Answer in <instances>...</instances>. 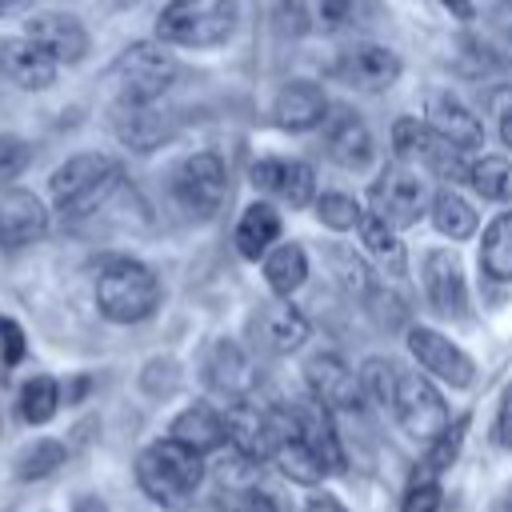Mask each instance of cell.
<instances>
[{"label": "cell", "mask_w": 512, "mask_h": 512, "mask_svg": "<svg viewBox=\"0 0 512 512\" xmlns=\"http://www.w3.org/2000/svg\"><path fill=\"white\" fill-rule=\"evenodd\" d=\"M336 80L356 88V92H384L400 80V56L384 44H372V40H356L348 44L336 64H332Z\"/></svg>", "instance_id": "cell-10"}, {"label": "cell", "mask_w": 512, "mask_h": 512, "mask_svg": "<svg viewBox=\"0 0 512 512\" xmlns=\"http://www.w3.org/2000/svg\"><path fill=\"white\" fill-rule=\"evenodd\" d=\"M304 380L316 404H324L328 412H356L364 404L360 392V376L336 356V352H320L304 364Z\"/></svg>", "instance_id": "cell-12"}, {"label": "cell", "mask_w": 512, "mask_h": 512, "mask_svg": "<svg viewBox=\"0 0 512 512\" xmlns=\"http://www.w3.org/2000/svg\"><path fill=\"white\" fill-rule=\"evenodd\" d=\"M16 408H20V420H24V424H48V420L56 416V408H60V384H56L52 376H32V380H24Z\"/></svg>", "instance_id": "cell-32"}, {"label": "cell", "mask_w": 512, "mask_h": 512, "mask_svg": "<svg viewBox=\"0 0 512 512\" xmlns=\"http://www.w3.org/2000/svg\"><path fill=\"white\" fill-rule=\"evenodd\" d=\"M324 152L340 168H352V172L368 168L372 164V132H368V124L352 108L328 112V120H324Z\"/></svg>", "instance_id": "cell-19"}, {"label": "cell", "mask_w": 512, "mask_h": 512, "mask_svg": "<svg viewBox=\"0 0 512 512\" xmlns=\"http://www.w3.org/2000/svg\"><path fill=\"white\" fill-rule=\"evenodd\" d=\"M440 4H444L452 16H460V20H472V16H476V4H472V0H440Z\"/></svg>", "instance_id": "cell-47"}, {"label": "cell", "mask_w": 512, "mask_h": 512, "mask_svg": "<svg viewBox=\"0 0 512 512\" xmlns=\"http://www.w3.org/2000/svg\"><path fill=\"white\" fill-rule=\"evenodd\" d=\"M272 460L280 464V472H284L292 484H320V476H324V464L312 456V448H308L300 436L280 440L276 452H272Z\"/></svg>", "instance_id": "cell-33"}, {"label": "cell", "mask_w": 512, "mask_h": 512, "mask_svg": "<svg viewBox=\"0 0 512 512\" xmlns=\"http://www.w3.org/2000/svg\"><path fill=\"white\" fill-rule=\"evenodd\" d=\"M0 360H4L8 368H16V364L24 360V332H20V324L8 320V316H0Z\"/></svg>", "instance_id": "cell-42"}, {"label": "cell", "mask_w": 512, "mask_h": 512, "mask_svg": "<svg viewBox=\"0 0 512 512\" xmlns=\"http://www.w3.org/2000/svg\"><path fill=\"white\" fill-rule=\"evenodd\" d=\"M264 280H268V288L276 292V296H292L304 280H308V256H304V248L300 244H276L268 256H264Z\"/></svg>", "instance_id": "cell-27"}, {"label": "cell", "mask_w": 512, "mask_h": 512, "mask_svg": "<svg viewBox=\"0 0 512 512\" xmlns=\"http://www.w3.org/2000/svg\"><path fill=\"white\" fill-rule=\"evenodd\" d=\"M96 308L112 324H140L160 308V280L132 256H112L96 276Z\"/></svg>", "instance_id": "cell-2"}, {"label": "cell", "mask_w": 512, "mask_h": 512, "mask_svg": "<svg viewBox=\"0 0 512 512\" xmlns=\"http://www.w3.org/2000/svg\"><path fill=\"white\" fill-rule=\"evenodd\" d=\"M168 440H176V444L192 448L196 456H208V452H216V448H224V444H228L224 412H216L212 404H188V408L172 420Z\"/></svg>", "instance_id": "cell-25"}, {"label": "cell", "mask_w": 512, "mask_h": 512, "mask_svg": "<svg viewBox=\"0 0 512 512\" xmlns=\"http://www.w3.org/2000/svg\"><path fill=\"white\" fill-rule=\"evenodd\" d=\"M28 160H32L28 144H24L20 136L0 132V184H12V180H16V176L28 168Z\"/></svg>", "instance_id": "cell-39"}, {"label": "cell", "mask_w": 512, "mask_h": 512, "mask_svg": "<svg viewBox=\"0 0 512 512\" xmlns=\"http://www.w3.org/2000/svg\"><path fill=\"white\" fill-rule=\"evenodd\" d=\"M204 380H208L212 392H220L232 404H240V400H248L256 392L260 372H256L252 356L236 340H216L208 348V356H204Z\"/></svg>", "instance_id": "cell-14"}, {"label": "cell", "mask_w": 512, "mask_h": 512, "mask_svg": "<svg viewBox=\"0 0 512 512\" xmlns=\"http://www.w3.org/2000/svg\"><path fill=\"white\" fill-rule=\"evenodd\" d=\"M292 408V420H296V436L312 448V456L324 464V472H340L344 468V444L336 436V424H332V412L316 400H304V404H288Z\"/></svg>", "instance_id": "cell-21"}, {"label": "cell", "mask_w": 512, "mask_h": 512, "mask_svg": "<svg viewBox=\"0 0 512 512\" xmlns=\"http://www.w3.org/2000/svg\"><path fill=\"white\" fill-rule=\"evenodd\" d=\"M120 180V164L104 152H76L68 156L52 176H48V192L56 212L64 216H88Z\"/></svg>", "instance_id": "cell-4"}, {"label": "cell", "mask_w": 512, "mask_h": 512, "mask_svg": "<svg viewBox=\"0 0 512 512\" xmlns=\"http://www.w3.org/2000/svg\"><path fill=\"white\" fill-rule=\"evenodd\" d=\"M276 240H280V212L264 200L248 204L240 224H236V252L244 260H256V256H268Z\"/></svg>", "instance_id": "cell-26"}, {"label": "cell", "mask_w": 512, "mask_h": 512, "mask_svg": "<svg viewBox=\"0 0 512 512\" xmlns=\"http://www.w3.org/2000/svg\"><path fill=\"white\" fill-rule=\"evenodd\" d=\"M232 512H280V504L260 488H236L232 492Z\"/></svg>", "instance_id": "cell-43"}, {"label": "cell", "mask_w": 512, "mask_h": 512, "mask_svg": "<svg viewBox=\"0 0 512 512\" xmlns=\"http://www.w3.org/2000/svg\"><path fill=\"white\" fill-rule=\"evenodd\" d=\"M68 460V448L60 440H32L20 456H16V480H44L52 476L60 464Z\"/></svg>", "instance_id": "cell-36"}, {"label": "cell", "mask_w": 512, "mask_h": 512, "mask_svg": "<svg viewBox=\"0 0 512 512\" xmlns=\"http://www.w3.org/2000/svg\"><path fill=\"white\" fill-rule=\"evenodd\" d=\"M360 232H364V244H368L372 256H380L392 272H404V244H400V236H396L392 224H384L380 216L368 212V216L360 220Z\"/></svg>", "instance_id": "cell-37"}, {"label": "cell", "mask_w": 512, "mask_h": 512, "mask_svg": "<svg viewBox=\"0 0 512 512\" xmlns=\"http://www.w3.org/2000/svg\"><path fill=\"white\" fill-rule=\"evenodd\" d=\"M464 432H468V416H456V420L428 444V452L420 456V464H416V480H436L440 472H448V468L456 464V456H460Z\"/></svg>", "instance_id": "cell-29"}, {"label": "cell", "mask_w": 512, "mask_h": 512, "mask_svg": "<svg viewBox=\"0 0 512 512\" xmlns=\"http://www.w3.org/2000/svg\"><path fill=\"white\" fill-rule=\"evenodd\" d=\"M496 440L504 448H512V384L504 388V400H500V412H496Z\"/></svg>", "instance_id": "cell-45"}, {"label": "cell", "mask_w": 512, "mask_h": 512, "mask_svg": "<svg viewBox=\"0 0 512 512\" xmlns=\"http://www.w3.org/2000/svg\"><path fill=\"white\" fill-rule=\"evenodd\" d=\"M304 512H348V508H344L332 492H316V496L308 500V508H304Z\"/></svg>", "instance_id": "cell-46"}, {"label": "cell", "mask_w": 512, "mask_h": 512, "mask_svg": "<svg viewBox=\"0 0 512 512\" xmlns=\"http://www.w3.org/2000/svg\"><path fill=\"white\" fill-rule=\"evenodd\" d=\"M112 80L124 108H152L176 80V56L160 40H140L120 52Z\"/></svg>", "instance_id": "cell-5"}, {"label": "cell", "mask_w": 512, "mask_h": 512, "mask_svg": "<svg viewBox=\"0 0 512 512\" xmlns=\"http://www.w3.org/2000/svg\"><path fill=\"white\" fill-rule=\"evenodd\" d=\"M392 144L400 152V160H412V164H424L428 172L436 176H448V180H460L468 176V152H460L456 144H448L440 132H432L424 120H412V116H400L396 128H392Z\"/></svg>", "instance_id": "cell-7"}, {"label": "cell", "mask_w": 512, "mask_h": 512, "mask_svg": "<svg viewBox=\"0 0 512 512\" xmlns=\"http://www.w3.org/2000/svg\"><path fill=\"white\" fill-rule=\"evenodd\" d=\"M392 412H396L400 428H404L412 440H428V444L452 424V420H448V404H444V396L436 392V384H432L428 376H416V372H400Z\"/></svg>", "instance_id": "cell-9"}, {"label": "cell", "mask_w": 512, "mask_h": 512, "mask_svg": "<svg viewBox=\"0 0 512 512\" xmlns=\"http://www.w3.org/2000/svg\"><path fill=\"white\" fill-rule=\"evenodd\" d=\"M276 20L288 24V36H300V32L308 28V12H304L300 0H284V4L276 8Z\"/></svg>", "instance_id": "cell-44"}, {"label": "cell", "mask_w": 512, "mask_h": 512, "mask_svg": "<svg viewBox=\"0 0 512 512\" xmlns=\"http://www.w3.org/2000/svg\"><path fill=\"white\" fill-rule=\"evenodd\" d=\"M276 124L284 132H308L316 124L328 120V100H324V88L312 84V80H292L280 88L276 96V108H272Z\"/></svg>", "instance_id": "cell-23"}, {"label": "cell", "mask_w": 512, "mask_h": 512, "mask_svg": "<svg viewBox=\"0 0 512 512\" xmlns=\"http://www.w3.org/2000/svg\"><path fill=\"white\" fill-rule=\"evenodd\" d=\"M116 132H120V140L128 148H152V144H160L168 136L164 116L156 108H124V104L116 112Z\"/></svg>", "instance_id": "cell-30"}, {"label": "cell", "mask_w": 512, "mask_h": 512, "mask_svg": "<svg viewBox=\"0 0 512 512\" xmlns=\"http://www.w3.org/2000/svg\"><path fill=\"white\" fill-rule=\"evenodd\" d=\"M480 268H484L492 280L512 284V212H500V216L484 228V240H480Z\"/></svg>", "instance_id": "cell-28"}, {"label": "cell", "mask_w": 512, "mask_h": 512, "mask_svg": "<svg viewBox=\"0 0 512 512\" xmlns=\"http://www.w3.org/2000/svg\"><path fill=\"white\" fill-rule=\"evenodd\" d=\"M48 232V208L28 188L0 192V248H24L36 244Z\"/></svg>", "instance_id": "cell-17"}, {"label": "cell", "mask_w": 512, "mask_h": 512, "mask_svg": "<svg viewBox=\"0 0 512 512\" xmlns=\"http://www.w3.org/2000/svg\"><path fill=\"white\" fill-rule=\"evenodd\" d=\"M400 512H440V484L436 480H416L408 488Z\"/></svg>", "instance_id": "cell-41"}, {"label": "cell", "mask_w": 512, "mask_h": 512, "mask_svg": "<svg viewBox=\"0 0 512 512\" xmlns=\"http://www.w3.org/2000/svg\"><path fill=\"white\" fill-rule=\"evenodd\" d=\"M356 376H360V392H364L368 404H376V408H392V400H396V384H400V368H396L392 360L372 356V360H364V368H360Z\"/></svg>", "instance_id": "cell-35"}, {"label": "cell", "mask_w": 512, "mask_h": 512, "mask_svg": "<svg viewBox=\"0 0 512 512\" xmlns=\"http://www.w3.org/2000/svg\"><path fill=\"white\" fill-rule=\"evenodd\" d=\"M468 184L484 200H512V160L508 156H480L468 168Z\"/></svg>", "instance_id": "cell-34"}, {"label": "cell", "mask_w": 512, "mask_h": 512, "mask_svg": "<svg viewBox=\"0 0 512 512\" xmlns=\"http://www.w3.org/2000/svg\"><path fill=\"white\" fill-rule=\"evenodd\" d=\"M432 224L440 236H452V240H468L476 232V212L468 200H460L456 192H436L432 196Z\"/></svg>", "instance_id": "cell-31"}, {"label": "cell", "mask_w": 512, "mask_h": 512, "mask_svg": "<svg viewBox=\"0 0 512 512\" xmlns=\"http://www.w3.org/2000/svg\"><path fill=\"white\" fill-rule=\"evenodd\" d=\"M24 40L44 48L56 64H76L88 56V28L68 12H40L24 24Z\"/></svg>", "instance_id": "cell-15"}, {"label": "cell", "mask_w": 512, "mask_h": 512, "mask_svg": "<svg viewBox=\"0 0 512 512\" xmlns=\"http://www.w3.org/2000/svg\"><path fill=\"white\" fill-rule=\"evenodd\" d=\"M72 512H108V504H104L100 496H76Z\"/></svg>", "instance_id": "cell-48"}, {"label": "cell", "mask_w": 512, "mask_h": 512, "mask_svg": "<svg viewBox=\"0 0 512 512\" xmlns=\"http://www.w3.org/2000/svg\"><path fill=\"white\" fill-rule=\"evenodd\" d=\"M56 60L44 52V48H36L32 40H4L0 44V72L16 84V88H28V92H40V88H48L52 80H56Z\"/></svg>", "instance_id": "cell-24"}, {"label": "cell", "mask_w": 512, "mask_h": 512, "mask_svg": "<svg viewBox=\"0 0 512 512\" xmlns=\"http://www.w3.org/2000/svg\"><path fill=\"white\" fill-rule=\"evenodd\" d=\"M316 20H320L324 32H344L356 20V0H320Z\"/></svg>", "instance_id": "cell-40"}, {"label": "cell", "mask_w": 512, "mask_h": 512, "mask_svg": "<svg viewBox=\"0 0 512 512\" xmlns=\"http://www.w3.org/2000/svg\"><path fill=\"white\" fill-rule=\"evenodd\" d=\"M224 432H228V448L252 464L268 460L272 448H276V436H272V420H268V408H256L252 400H240V404H228L224 412Z\"/></svg>", "instance_id": "cell-18"}, {"label": "cell", "mask_w": 512, "mask_h": 512, "mask_svg": "<svg viewBox=\"0 0 512 512\" xmlns=\"http://www.w3.org/2000/svg\"><path fill=\"white\" fill-rule=\"evenodd\" d=\"M408 352L416 356V364H420L428 376L444 380L448 388H468L472 376H476L472 356H468L460 344H452L448 336L432 332V328H420V324L408 328Z\"/></svg>", "instance_id": "cell-11"}, {"label": "cell", "mask_w": 512, "mask_h": 512, "mask_svg": "<svg viewBox=\"0 0 512 512\" xmlns=\"http://www.w3.org/2000/svg\"><path fill=\"white\" fill-rule=\"evenodd\" d=\"M428 184L408 164H388L372 184V216L392 228H408L428 212Z\"/></svg>", "instance_id": "cell-8"}, {"label": "cell", "mask_w": 512, "mask_h": 512, "mask_svg": "<svg viewBox=\"0 0 512 512\" xmlns=\"http://www.w3.org/2000/svg\"><path fill=\"white\" fill-rule=\"evenodd\" d=\"M316 216H320V224L332 228V232H352V228H360V220H364L360 204H356L348 192H324V196L316 200Z\"/></svg>", "instance_id": "cell-38"}, {"label": "cell", "mask_w": 512, "mask_h": 512, "mask_svg": "<svg viewBox=\"0 0 512 512\" xmlns=\"http://www.w3.org/2000/svg\"><path fill=\"white\" fill-rule=\"evenodd\" d=\"M240 8L236 0H168L156 16L160 44L180 48H216L236 32Z\"/></svg>", "instance_id": "cell-3"}, {"label": "cell", "mask_w": 512, "mask_h": 512, "mask_svg": "<svg viewBox=\"0 0 512 512\" xmlns=\"http://www.w3.org/2000/svg\"><path fill=\"white\" fill-rule=\"evenodd\" d=\"M428 128L432 132H440L448 144H456L460 152H476L480 144H484V124H480V116L468 108V104H460L456 96H448V92H432L428 96Z\"/></svg>", "instance_id": "cell-20"}, {"label": "cell", "mask_w": 512, "mask_h": 512, "mask_svg": "<svg viewBox=\"0 0 512 512\" xmlns=\"http://www.w3.org/2000/svg\"><path fill=\"white\" fill-rule=\"evenodd\" d=\"M500 136H504V144L512 148V108L500 112Z\"/></svg>", "instance_id": "cell-50"}, {"label": "cell", "mask_w": 512, "mask_h": 512, "mask_svg": "<svg viewBox=\"0 0 512 512\" xmlns=\"http://www.w3.org/2000/svg\"><path fill=\"white\" fill-rule=\"evenodd\" d=\"M136 484L152 504L168 512H188L204 484V456L164 436L136 456Z\"/></svg>", "instance_id": "cell-1"}, {"label": "cell", "mask_w": 512, "mask_h": 512, "mask_svg": "<svg viewBox=\"0 0 512 512\" xmlns=\"http://www.w3.org/2000/svg\"><path fill=\"white\" fill-rule=\"evenodd\" d=\"M248 180H252L260 192L280 196L288 208H304V204H312V196H316V172H312V164H304V160H276V156L256 160V164L248 168Z\"/></svg>", "instance_id": "cell-16"}, {"label": "cell", "mask_w": 512, "mask_h": 512, "mask_svg": "<svg viewBox=\"0 0 512 512\" xmlns=\"http://www.w3.org/2000/svg\"><path fill=\"white\" fill-rule=\"evenodd\" d=\"M252 332H256L260 348H268V352H296L308 340V320H304V312L296 304H288L280 296V300H272V304H264L256 312Z\"/></svg>", "instance_id": "cell-22"}, {"label": "cell", "mask_w": 512, "mask_h": 512, "mask_svg": "<svg viewBox=\"0 0 512 512\" xmlns=\"http://www.w3.org/2000/svg\"><path fill=\"white\" fill-rule=\"evenodd\" d=\"M492 512H512V496H504V500H500V504H496Z\"/></svg>", "instance_id": "cell-51"}, {"label": "cell", "mask_w": 512, "mask_h": 512, "mask_svg": "<svg viewBox=\"0 0 512 512\" xmlns=\"http://www.w3.org/2000/svg\"><path fill=\"white\" fill-rule=\"evenodd\" d=\"M420 280H424L428 304L440 316H448V320H464L468 316V284H464V268H460L456 252H444V248L424 252Z\"/></svg>", "instance_id": "cell-13"}, {"label": "cell", "mask_w": 512, "mask_h": 512, "mask_svg": "<svg viewBox=\"0 0 512 512\" xmlns=\"http://www.w3.org/2000/svg\"><path fill=\"white\" fill-rule=\"evenodd\" d=\"M224 192H228V168L216 152H192L172 176V196H176L180 212L196 224H204L220 212Z\"/></svg>", "instance_id": "cell-6"}, {"label": "cell", "mask_w": 512, "mask_h": 512, "mask_svg": "<svg viewBox=\"0 0 512 512\" xmlns=\"http://www.w3.org/2000/svg\"><path fill=\"white\" fill-rule=\"evenodd\" d=\"M28 4H32V0H0V20H4V16H16V12H24Z\"/></svg>", "instance_id": "cell-49"}]
</instances>
